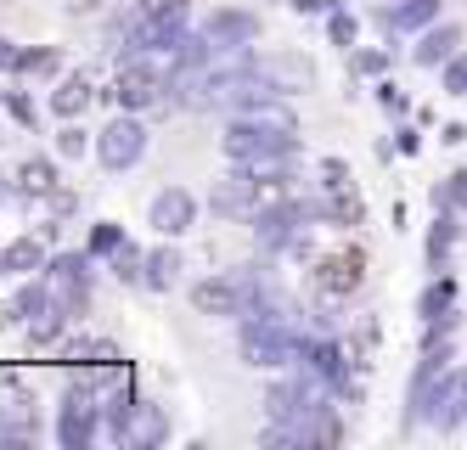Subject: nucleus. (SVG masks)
Here are the masks:
<instances>
[{"mask_svg": "<svg viewBox=\"0 0 467 450\" xmlns=\"http://www.w3.org/2000/svg\"><path fill=\"white\" fill-rule=\"evenodd\" d=\"M96 434H102V400H96V383H74L68 394H62L57 439H62V450H85Z\"/></svg>", "mask_w": 467, "mask_h": 450, "instance_id": "nucleus-4", "label": "nucleus"}, {"mask_svg": "<svg viewBox=\"0 0 467 450\" xmlns=\"http://www.w3.org/2000/svg\"><path fill=\"white\" fill-rule=\"evenodd\" d=\"M175 276H181V254H175V248H158V254H147V276H141V288L170 293V288H175Z\"/></svg>", "mask_w": 467, "mask_h": 450, "instance_id": "nucleus-17", "label": "nucleus"}, {"mask_svg": "<svg viewBox=\"0 0 467 450\" xmlns=\"http://www.w3.org/2000/svg\"><path fill=\"white\" fill-rule=\"evenodd\" d=\"M0 276H6V248H0Z\"/></svg>", "mask_w": 467, "mask_h": 450, "instance_id": "nucleus-37", "label": "nucleus"}, {"mask_svg": "<svg viewBox=\"0 0 467 450\" xmlns=\"http://www.w3.org/2000/svg\"><path fill=\"white\" fill-rule=\"evenodd\" d=\"M0 74H17V51H12V40H0Z\"/></svg>", "mask_w": 467, "mask_h": 450, "instance_id": "nucleus-34", "label": "nucleus"}, {"mask_svg": "<svg viewBox=\"0 0 467 450\" xmlns=\"http://www.w3.org/2000/svg\"><path fill=\"white\" fill-rule=\"evenodd\" d=\"M79 6H85V12H102V6H108V0H79Z\"/></svg>", "mask_w": 467, "mask_h": 450, "instance_id": "nucleus-36", "label": "nucleus"}, {"mask_svg": "<svg viewBox=\"0 0 467 450\" xmlns=\"http://www.w3.org/2000/svg\"><path fill=\"white\" fill-rule=\"evenodd\" d=\"M203 34L220 40V46H254L259 40V17L243 12V6H214V17L203 23Z\"/></svg>", "mask_w": 467, "mask_h": 450, "instance_id": "nucleus-12", "label": "nucleus"}, {"mask_svg": "<svg viewBox=\"0 0 467 450\" xmlns=\"http://www.w3.org/2000/svg\"><path fill=\"white\" fill-rule=\"evenodd\" d=\"M321 186L327 192H349V163L344 158H321Z\"/></svg>", "mask_w": 467, "mask_h": 450, "instance_id": "nucleus-28", "label": "nucleus"}, {"mask_svg": "<svg viewBox=\"0 0 467 450\" xmlns=\"http://www.w3.org/2000/svg\"><path fill=\"white\" fill-rule=\"evenodd\" d=\"M310 338L298 332L287 316H248L243 321V361L259 372H282V366H305Z\"/></svg>", "mask_w": 467, "mask_h": 450, "instance_id": "nucleus-1", "label": "nucleus"}, {"mask_svg": "<svg viewBox=\"0 0 467 450\" xmlns=\"http://www.w3.org/2000/svg\"><path fill=\"white\" fill-rule=\"evenodd\" d=\"M68 361H90V366H119L124 355L113 350L108 338H74V343H68Z\"/></svg>", "mask_w": 467, "mask_h": 450, "instance_id": "nucleus-19", "label": "nucleus"}, {"mask_svg": "<svg viewBox=\"0 0 467 450\" xmlns=\"http://www.w3.org/2000/svg\"><path fill=\"white\" fill-rule=\"evenodd\" d=\"M433 209H467V175H451V181H440L433 186Z\"/></svg>", "mask_w": 467, "mask_h": 450, "instance_id": "nucleus-24", "label": "nucleus"}, {"mask_svg": "<svg viewBox=\"0 0 467 450\" xmlns=\"http://www.w3.org/2000/svg\"><path fill=\"white\" fill-rule=\"evenodd\" d=\"M17 74H57V51H17Z\"/></svg>", "mask_w": 467, "mask_h": 450, "instance_id": "nucleus-27", "label": "nucleus"}, {"mask_svg": "<svg viewBox=\"0 0 467 450\" xmlns=\"http://www.w3.org/2000/svg\"><path fill=\"white\" fill-rule=\"evenodd\" d=\"M451 293H456L451 282H433V288L422 293V304H417V309H422V321H433V316H445V309H451Z\"/></svg>", "mask_w": 467, "mask_h": 450, "instance_id": "nucleus-25", "label": "nucleus"}, {"mask_svg": "<svg viewBox=\"0 0 467 450\" xmlns=\"http://www.w3.org/2000/svg\"><path fill=\"white\" fill-rule=\"evenodd\" d=\"M360 282H366V254H360V248H349V254H327V259L316 265V288H321L327 298H349Z\"/></svg>", "mask_w": 467, "mask_h": 450, "instance_id": "nucleus-10", "label": "nucleus"}, {"mask_svg": "<svg viewBox=\"0 0 467 450\" xmlns=\"http://www.w3.org/2000/svg\"><path fill=\"white\" fill-rule=\"evenodd\" d=\"M355 28H360V23H355L349 12H327V34H332V46H344V51H349V46H355Z\"/></svg>", "mask_w": 467, "mask_h": 450, "instance_id": "nucleus-26", "label": "nucleus"}, {"mask_svg": "<svg viewBox=\"0 0 467 450\" xmlns=\"http://www.w3.org/2000/svg\"><path fill=\"white\" fill-rule=\"evenodd\" d=\"M456 46H462V34H456L451 23H445V28H422V46H417L411 57H417L422 68H440V62L456 57Z\"/></svg>", "mask_w": 467, "mask_h": 450, "instance_id": "nucleus-15", "label": "nucleus"}, {"mask_svg": "<svg viewBox=\"0 0 467 450\" xmlns=\"http://www.w3.org/2000/svg\"><path fill=\"white\" fill-rule=\"evenodd\" d=\"M124 113H147V108H170L175 101V85L170 79H158V74H147V68H119V79H113V90H108Z\"/></svg>", "mask_w": 467, "mask_h": 450, "instance_id": "nucleus-8", "label": "nucleus"}, {"mask_svg": "<svg viewBox=\"0 0 467 450\" xmlns=\"http://www.w3.org/2000/svg\"><path fill=\"white\" fill-rule=\"evenodd\" d=\"M90 96H96V90H90V79H85V74H68V79L51 90V113H57V119H74V113H85V108H90Z\"/></svg>", "mask_w": 467, "mask_h": 450, "instance_id": "nucleus-16", "label": "nucleus"}, {"mask_svg": "<svg viewBox=\"0 0 467 450\" xmlns=\"http://www.w3.org/2000/svg\"><path fill=\"white\" fill-rule=\"evenodd\" d=\"M445 90L451 96H467V62H445Z\"/></svg>", "mask_w": 467, "mask_h": 450, "instance_id": "nucleus-31", "label": "nucleus"}, {"mask_svg": "<svg viewBox=\"0 0 467 450\" xmlns=\"http://www.w3.org/2000/svg\"><path fill=\"white\" fill-rule=\"evenodd\" d=\"M467 417V372H440L433 389L417 400L411 423H433V428H456Z\"/></svg>", "mask_w": 467, "mask_h": 450, "instance_id": "nucleus-5", "label": "nucleus"}, {"mask_svg": "<svg viewBox=\"0 0 467 450\" xmlns=\"http://www.w3.org/2000/svg\"><path fill=\"white\" fill-rule=\"evenodd\" d=\"M147 152V124L136 113H119L102 135H96V158H102L108 169H130V163H141Z\"/></svg>", "mask_w": 467, "mask_h": 450, "instance_id": "nucleus-9", "label": "nucleus"}, {"mask_svg": "<svg viewBox=\"0 0 467 450\" xmlns=\"http://www.w3.org/2000/svg\"><path fill=\"white\" fill-rule=\"evenodd\" d=\"M6 113H12L17 124H35V108H28V101H23V96H6Z\"/></svg>", "mask_w": 467, "mask_h": 450, "instance_id": "nucleus-33", "label": "nucleus"}, {"mask_svg": "<svg viewBox=\"0 0 467 450\" xmlns=\"http://www.w3.org/2000/svg\"><path fill=\"white\" fill-rule=\"evenodd\" d=\"M298 12H332V0H293Z\"/></svg>", "mask_w": 467, "mask_h": 450, "instance_id": "nucleus-35", "label": "nucleus"}, {"mask_svg": "<svg viewBox=\"0 0 467 450\" xmlns=\"http://www.w3.org/2000/svg\"><path fill=\"white\" fill-rule=\"evenodd\" d=\"M310 220H321V203H305V197H287V192H271L254 209V236H259V248H271V254H282V248H293L298 236L310 231Z\"/></svg>", "mask_w": 467, "mask_h": 450, "instance_id": "nucleus-3", "label": "nucleus"}, {"mask_svg": "<svg viewBox=\"0 0 467 450\" xmlns=\"http://www.w3.org/2000/svg\"><path fill=\"white\" fill-rule=\"evenodd\" d=\"M163 439H170V417L152 400H136L130 405V445H163Z\"/></svg>", "mask_w": 467, "mask_h": 450, "instance_id": "nucleus-14", "label": "nucleus"}, {"mask_svg": "<svg viewBox=\"0 0 467 450\" xmlns=\"http://www.w3.org/2000/svg\"><path fill=\"white\" fill-rule=\"evenodd\" d=\"M124 242H130V236H124V225H113V220H102V225H96V231H90V254H96V259H113V254L124 248Z\"/></svg>", "mask_w": 467, "mask_h": 450, "instance_id": "nucleus-23", "label": "nucleus"}, {"mask_svg": "<svg viewBox=\"0 0 467 450\" xmlns=\"http://www.w3.org/2000/svg\"><path fill=\"white\" fill-rule=\"evenodd\" d=\"M51 259H46V248H40V242L35 236H23V242H12V248H6V270H28V276H35V270H46Z\"/></svg>", "mask_w": 467, "mask_h": 450, "instance_id": "nucleus-20", "label": "nucleus"}, {"mask_svg": "<svg viewBox=\"0 0 467 450\" xmlns=\"http://www.w3.org/2000/svg\"><path fill=\"white\" fill-rule=\"evenodd\" d=\"M378 101H383L389 113H406V108H411V101H406V90H400V85H378Z\"/></svg>", "mask_w": 467, "mask_h": 450, "instance_id": "nucleus-32", "label": "nucleus"}, {"mask_svg": "<svg viewBox=\"0 0 467 450\" xmlns=\"http://www.w3.org/2000/svg\"><path fill=\"white\" fill-rule=\"evenodd\" d=\"M57 152H62V158H79V152H85V130H79V124H62Z\"/></svg>", "mask_w": 467, "mask_h": 450, "instance_id": "nucleus-29", "label": "nucleus"}, {"mask_svg": "<svg viewBox=\"0 0 467 450\" xmlns=\"http://www.w3.org/2000/svg\"><path fill=\"white\" fill-rule=\"evenodd\" d=\"M271 197V186H265L259 175H248V169L237 163L231 175H220L214 181V192H209V209L214 215H225V220H254V209Z\"/></svg>", "mask_w": 467, "mask_h": 450, "instance_id": "nucleus-7", "label": "nucleus"}, {"mask_svg": "<svg viewBox=\"0 0 467 450\" xmlns=\"http://www.w3.org/2000/svg\"><path fill=\"white\" fill-rule=\"evenodd\" d=\"M451 242H456V215L445 209V220H433V231H428V265H433V270L445 265V254H451Z\"/></svg>", "mask_w": 467, "mask_h": 450, "instance_id": "nucleus-21", "label": "nucleus"}, {"mask_svg": "<svg viewBox=\"0 0 467 450\" xmlns=\"http://www.w3.org/2000/svg\"><path fill=\"white\" fill-rule=\"evenodd\" d=\"M378 23L389 34H422V28L440 23V0H394V6L378 12Z\"/></svg>", "mask_w": 467, "mask_h": 450, "instance_id": "nucleus-13", "label": "nucleus"}, {"mask_svg": "<svg viewBox=\"0 0 467 450\" xmlns=\"http://www.w3.org/2000/svg\"><path fill=\"white\" fill-rule=\"evenodd\" d=\"M349 62L360 68V74H383V68H389V51H349Z\"/></svg>", "mask_w": 467, "mask_h": 450, "instance_id": "nucleus-30", "label": "nucleus"}, {"mask_svg": "<svg viewBox=\"0 0 467 450\" xmlns=\"http://www.w3.org/2000/svg\"><path fill=\"white\" fill-rule=\"evenodd\" d=\"M57 298H51V282H28V288H17V298H12V321H35V316H46Z\"/></svg>", "mask_w": 467, "mask_h": 450, "instance_id": "nucleus-18", "label": "nucleus"}, {"mask_svg": "<svg viewBox=\"0 0 467 450\" xmlns=\"http://www.w3.org/2000/svg\"><path fill=\"white\" fill-rule=\"evenodd\" d=\"M23 192H35V197L57 192V163H51V158H28V163H23Z\"/></svg>", "mask_w": 467, "mask_h": 450, "instance_id": "nucleus-22", "label": "nucleus"}, {"mask_svg": "<svg viewBox=\"0 0 467 450\" xmlns=\"http://www.w3.org/2000/svg\"><path fill=\"white\" fill-rule=\"evenodd\" d=\"M265 288H271V276H265L259 265H237V270H225V276L197 282L192 288V304H197V316H237L243 321Z\"/></svg>", "mask_w": 467, "mask_h": 450, "instance_id": "nucleus-2", "label": "nucleus"}, {"mask_svg": "<svg viewBox=\"0 0 467 450\" xmlns=\"http://www.w3.org/2000/svg\"><path fill=\"white\" fill-rule=\"evenodd\" d=\"M90 248L85 254H57L46 265V282H51V298L68 309V316H85V304H90Z\"/></svg>", "mask_w": 467, "mask_h": 450, "instance_id": "nucleus-6", "label": "nucleus"}, {"mask_svg": "<svg viewBox=\"0 0 467 450\" xmlns=\"http://www.w3.org/2000/svg\"><path fill=\"white\" fill-rule=\"evenodd\" d=\"M192 220H197V197H192L186 186H163V192L152 197V231H158V236H186Z\"/></svg>", "mask_w": 467, "mask_h": 450, "instance_id": "nucleus-11", "label": "nucleus"}]
</instances>
